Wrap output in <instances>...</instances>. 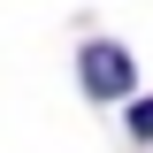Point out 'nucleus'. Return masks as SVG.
<instances>
[{
    "instance_id": "2",
    "label": "nucleus",
    "mask_w": 153,
    "mask_h": 153,
    "mask_svg": "<svg viewBox=\"0 0 153 153\" xmlns=\"http://www.w3.org/2000/svg\"><path fill=\"white\" fill-rule=\"evenodd\" d=\"M130 130H138V138H153V100H138V107H130Z\"/></svg>"
},
{
    "instance_id": "1",
    "label": "nucleus",
    "mask_w": 153,
    "mask_h": 153,
    "mask_svg": "<svg viewBox=\"0 0 153 153\" xmlns=\"http://www.w3.org/2000/svg\"><path fill=\"white\" fill-rule=\"evenodd\" d=\"M84 92L92 100L130 92V54H123V46H84Z\"/></svg>"
}]
</instances>
